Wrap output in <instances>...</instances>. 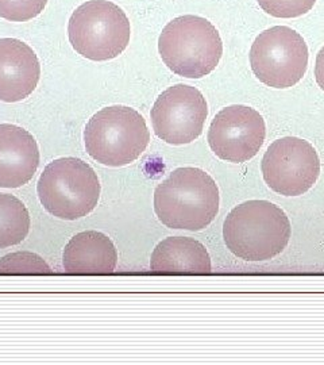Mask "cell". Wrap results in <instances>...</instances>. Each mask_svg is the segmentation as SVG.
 <instances>
[{"mask_svg": "<svg viewBox=\"0 0 324 365\" xmlns=\"http://www.w3.org/2000/svg\"><path fill=\"white\" fill-rule=\"evenodd\" d=\"M266 135L265 120L251 107L234 105L214 118L208 144L216 156L230 163H246L256 156Z\"/></svg>", "mask_w": 324, "mask_h": 365, "instance_id": "cell-10", "label": "cell"}, {"mask_svg": "<svg viewBox=\"0 0 324 365\" xmlns=\"http://www.w3.org/2000/svg\"><path fill=\"white\" fill-rule=\"evenodd\" d=\"M48 0H0V16L10 22H27L43 11Z\"/></svg>", "mask_w": 324, "mask_h": 365, "instance_id": "cell-17", "label": "cell"}, {"mask_svg": "<svg viewBox=\"0 0 324 365\" xmlns=\"http://www.w3.org/2000/svg\"><path fill=\"white\" fill-rule=\"evenodd\" d=\"M315 78L319 87L324 91V46L316 56V66H315Z\"/></svg>", "mask_w": 324, "mask_h": 365, "instance_id": "cell-19", "label": "cell"}, {"mask_svg": "<svg viewBox=\"0 0 324 365\" xmlns=\"http://www.w3.org/2000/svg\"><path fill=\"white\" fill-rule=\"evenodd\" d=\"M158 51L173 73L200 78L219 64L223 43L219 31L206 18L182 15L164 27L158 39Z\"/></svg>", "mask_w": 324, "mask_h": 365, "instance_id": "cell-3", "label": "cell"}, {"mask_svg": "<svg viewBox=\"0 0 324 365\" xmlns=\"http://www.w3.org/2000/svg\"><path fill=\"white\" fill-rule=\"evenodd\" d=\"M37 192L48 212L60 220L75 221L87 217L98 206L100 182L87 163L76 157H64L46 165Z\"/></svg>", "mask_w": 324, "mask_h": 365, "instance_id": "cell-5", "label": "cell"}, {"mask_svg": "<svg viewBox=\"0 0 324 365\" xmlns=\"http://www.w3.org/2000/svg\"><path fill=\"white\" fill-rule=\"evenodd\" d=\"M155 211L170 229L203 230L219 211V188L204 170L179 168L158 184Z\"/></svg>", "mask_w": 324, "mask_h": 365, "instance_id": "cell-1", "label": "cell"}, {"mask_svg": "<svg viewBox=\"0 0 324 365\" xmlns=\"http://www.w3.org/2000/svg\"><path fill=\"white\" fill-rule=\"evenodd\" d=\"M150 117L160 140L172 145L189 144L203 133L207 102L197 88L176 84L157 98Z\"/></svg>", "mask_w": 324, "mask_h": 365, "instance_id": "cell-9", "label": "cell"}, {"mask_svg": "<svg viewBox=\"0 0 324 365\" xmlns=\"http://www.w3.org/2000/svg\"><path fill=\"white\" fill-rule=\"evenodd\" d=\"M30 230L26 206L13 195L0 194V249L21 244Z\"/></svg>", "mask_w": 324, "mask_h": 365, "instance_id": "cell-15", "label": "cell"}, {"mask_svg": "<svg viewBox=\"0 0 324 365\" xmlns=\"http://www.w3.org/2000/svg\"><path fill=\"white\" fill-rule=\"evenodd\" d=\"M265 13L276 18H298L311 11L316 0H257Z\"/></svg>", "mask_w": 324, "mask_h": 365, "instance_id": "cell-18", "label": "cell"}, {"mask_svg": "<svg viewBox=\"0 0 324 365\" xmlns=\"http://www.w3.org/2000/svg\"><path fill=\"white\" fill-rule=\"evenodd\" d=\"M73 49L92 61H107L125 52L131 26L125 11L108 0H90L72 14L68 25Z\"/></svg>", "mask_w": 324, "mask_h": 365, "instance_id": "cell-6", "label": "cell"}, {"mask_svg": "<svg viewBox=\"0 0 324 365\" xmlns=\"http://www.w3.org/2000/svg\"><path fill=\"white\" fill-rule=\"evenodd\" d=\"M250 66L259 81L268 87H293L307 72V43L291 27H271L253 42Z\"/></svg>", "mask_w": 324, "mask_h": 365, "instance_id": "cell-7", "label": "cell"}, {"mask_svg": "<svg viewBox=\"0 0 324 365\" xmlns=\"http://www.w3.org/2000/svg\"><path fill=\"white\" fill-rule=\"evenodd\" d=\"M0 274H53V271L37 255L18 252L0 260Z\"/></svg>", "mask_w": 324, "mask_h": 365, "instance_id": "cell-16", "label": "cell"}, {"mask_svg": "<svg viewBox=\"0 0 324 365\" xmlns=\"http://www.w3.org/2000/svg\"><path fill=\"white\" fill-rule=\"evenodd\" d=\"M150 269L162 274H208L212 267L202 242L188 237H169L153 250Z\"/></svg>", "mask_w": 324, "mask_h": 365, "instance_id": "cell-14", "label": "cell"}, {"mask_svg": "<svg viewBox=\"0 0 324 365\" xmlns=\"http://www.w3.org/2000/svg\"><path fill=\"white\" fill-rule=\"evenodd\" d=\"M38 165L36 138L16 125H0V188L25 185L33 179Z\"/></svg>", "mask_w": 324, "mask_h": 365, "instance_id": "cell-12", "label": "cell"}, {"mask_svg": "<svg viewBox=\"0 0 324 365\" xmlns=\"http://www.w3.org/2000/svg\"><path fill=\"white\" fill-rule=\"evenodd\" d=\"M114 242L99 232H83L65 247L63 265L70 274H108L117 268Z\"/></svg>", "mask_w": 324, "mask_h": 365, "instance_id": "cell-13", "label": "cell"}, {"mask_svg": "<svg viewBox=\"0 0 324 365\" xmlns=\"http://www.w3.org/2000/svg\"><path fill=\"white\" fill-rule=\"evenodd\" d=\"M41 78V66L34 51L16 38L0 39V101L21 102L28 98Z\"/></svg>", "mask_w": 324, "mask_h": 365, "instance_id": "cell-11", "label": "cell"}, {"mask_svg": "<svg viewBox=\"0 0 324 365\" xmlns=\"http://www.w3.org/2000/svg\"><path fill=\"white\" fill-rule=\"evenodd\" d=\"M261 170L274 192L298 196L310 191L318 180L320 160L310 143L298 137H284L268 148Z\"/></svg>", "mask_w": 324, "mask_h": 365, "instance_id": "cell-8", "label": "cell"}, {"mask_svg": "<svg viewBox=\"0 0 324 365\" xmlns=\"http://www.w3.org/2000/svg\"><path fill=\"white\" fill-rule=\"evenodd\" d=\"M292 235L286 212L268 200H249L227 215L223 237L227 248L246 261L271 260L286 248Z\"/></svg>", "mask_w": 324, "mask_h": 365, "instance_id": "cell-2", "label": "cell"}, {"mask_svg": "<svg viewBox=\"0 0 324 365\" xmlns=\"http://www.w3.org/2000/svg\"><path fill=\"white\" fill-rule=\"evenodd\" d=\"M88 155L108 167H125L140 158L150 143L145 118L127 106L98 111L84 130Z\"/></svg>", "mask_w": 324, "mask_h": 365, "instance_id": "cell-4", "label": "cell"}]
</instances>
